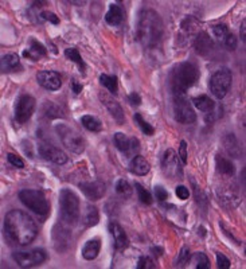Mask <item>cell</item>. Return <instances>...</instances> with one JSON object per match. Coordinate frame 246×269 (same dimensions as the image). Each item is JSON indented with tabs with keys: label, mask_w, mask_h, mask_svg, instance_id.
Listing matches in <instances>:
<instances>
[{
	"label": "cell",
	"mask_w": 246,
	"mask_h": 269,
	"mask_svg": "<svg viewBox=\"0 0 246 269\" xmlns=\"http://www.w3.org/2000/svg\"><path fill=\"white\" fill-rule=\"evenodd\" d=\"M179 157H180V162H182L183 165H187V162H189V153H187V143L184 140L180 142V147H179V152H178Z\"/></svg>",
	"instance_id": "cell-45"
},
{
	"label": "cell",
	"mask_w": 246,
	"mask_h": 269,
	"mask_svg": "<svg viewBox=\"0 0 246 269\" xmlns=\"http://www.w3.org/2000/svg\"><path fill=\"white\" fill-rule=\"evenodd\" d=\"M245 27H246V20L243 19L242 24H241V38H242L243 42L246 41V39H245V37H246V35H245Z\"/></svg>",
	"instance_id": "cell-50"
},
{
	"label": "cell",
	"mask_w": 246,
	"mask_h": 269,
	"mask_svg": "<svg viewBox=\"0 0 246 269\" xmlns=\"http://www.w3.org/2000/svg\"><path fill=\"white\" fill-rule=\"evenodd\" d=\"M224 43H225V46H226L227 49L231 50V51L237 49V45H238V42H237V38H235L234 35H233V34H230V33L227 34V37L225 38Z\"/></svg>",
	"instance_id": "cell-46"
},
{
	"label": "cell",
	"mask_w": 246,
	"mask_h": 269,
	"mask_svg": "<svg viewBox=\"0 0 246 269\" xmlns=\"http://www.w3.org/2000/svg\"><path fill=\"white\" fill-rule=\"evenodd\" d=\"M164 24L155 10L147 8L139 15L136 27V39L145 49H158L163 41Z\"/></svg>",
	"instance_id": "cell-2"
},
{
	"label": "cell",
	"mask_w": 246,
	"mask_h": 269,
	"mask_svg": "<svg viewBox=\"0 0 246 269\" xmlns=\"http://www.w3.org/2000/svg\"><path fill=\"white\" fill-rule=\"evenodd\" d=\"M162 170L170 179H183V163L174 150H167L162 157Z\"/></svg>",
	"instance_id": "cell-9"
},
{
	"label": "cell",
	"mask_w": 246,
	"mask_h": 269,
	"mask_svg": "<svg viewBox=\"0 0 246 269\" xmlns=\"http://www.w3.org/2000/svg\"><path fill=\"white\" fill-rule=\"evenodd\" d=\"M129 170L132 174L139 176L147 175L149 170H151V165L148 163V160L144 156L140 155H136V156L132 157V160L129 163Z\"/></svg>",
	"instance_id": "cell-24"
},
{
	"label": "cell",
	"mask_w": 246,
	"mask_h": 269,
	"mask_svg": "<svg viewBox=\"0 0 246 269\" xmlns=\"http://www.w3.org/2000/svg\"><path fill=\"white\" fill-rule=\"evenodd\" d=\"M190 260H191V253H190V249L187 247H183L174 265L179 266V268H184V266L190 262Z\"/></svg>",
	"instance_id": "cell-37"
},
{
	"label": "cell",
	"mask_w": 246,
	"mask_h": 269,
	"mask_svg": "<svg viewBox=\"0 0 246 269\" xmlns=\"http://www.w3.org/2000/svg\"><path fill=\"white\" fill-rule=\"evenodd\" d=\"M194 47H195V51L199 54V56H207L210 54L212 49H214V42L210 38L207 33L205 31H201V33L197 34L195 37V41H194Z\"/></svg>",
	"instance_id": "cell-19"
},
{
	"label": "cell",
	"mask_w": 246,
	"mask_h": 269,
	"mask_svg": "<svg viewBox=\"0 0 246 269\" xmlns=\"http://www.w3.org/2000/svg\"><path fill=\"white\" fill-rule=\"evenodd\" d=\"M227 34H229V29H227V26L224 24V23L212 26V35H214V38L218 42H224L225 38L227 37Z\"/></svg>",
	"instance_id": "cell-39"
},
{
	"label": "cell",
	"mask_w": 246,
	"mask_h": 269,
	"mask_svg": "<svg viewBox=\"0 0 246 269\" xmlns=\"http://www.w3.org/2000/svg\"><path fill=\"white\" fill-rule=\"evenodd\" d=\"M231 81H233V74L229 67H221L211 75L210 78V92L216 98L222 100L230 90Z\"/></svg>",
	"instance_id": "cell-7"
},
{
	"label": "cell",
	"mask_w": 246,
	"mask_h": 269,
	"mask_svg": "<svg viewBox=\"0 0 246 269\" xmlns=\"http://www.w3.org/2000/svg\"><path fill=\"white\" fill-rule=\"evenodd\" d=\"M153 191H155V197L156 199L160 202V203H163V202L168 201V193L164 187L162 186H155L153 187Z\"/></svg>",
	"instance_id": "cell-41"
},
{
	"label": "cell",
	"mask_w": 246,
	"mask_h": 269,
	"mask_svg": "<svg viewBox=\"0 0 246 269\" xmlns=\"http://www.w3.org/2000/svg\"><path fill=\"white\" fill-rule=\"evenodd\" d=\"M133 120L136 121V124L139 125V128H140L141 132H143L144 134H147V136H152V134L155 133V128L152 127L151 124L148 123V121H145L140 113H135Z\"/></svg>",
	"instance_id": "cell-34"
},
{
	"label": "cell",
	"mask_w": 246,
	"mask_h": 269,
	"mask_svg": "<svg viewBox=\"0 0 246 269\" xmlns=\"http://www.w3.org/2000/svg\"><path fill=\"white\" fill-rule=\"evenodd\" d=\"M224 116V106L221 104H217L216 105V108L212 109L211 112H208L206 113V116H205V121L206 123H214V121H217L218 119H221V117Z\"/></svg>",
	"instance_id": "cell-38"
},
{
	"label": "cell",
	"mask_w": 246,
	"mask_h": 269,
	"mask_svg": "<svg viewBox=\"0 0 246 269\" xmlns=\"http://www.w3.org/2000/svg\"><path fill=\"white\" fill-rule=\"evenodd\" d=\"M190 261L194 262V268L197 269H208L210 268V260L206 256L205 253H202V252H198L191 257Z\"/></svg>",
	"instance_id": "cell-33"
},
{
	"label": "cell",
	"mask_w": 246,
	"mask_h": 269,
	"mask_svg": "<svg viewBox=\"0 0 246 269\" xmlns=\"http://www.w3.org/2000/svg\"><path fill=\"white\" fill-rule=\"evenodd\" d=\"M59 226V230H57V228H54L53 230V239H54V248L57 249L58 252H64L69 248V241H70V230L66 224L62 222Z\"/></svg>",
	"instance_id": "cell-18"
},
{
	"label": "cell",
	"mask_w": 246,
	"mask_h": 269,
	"mask_svg": "<svg viewBox=\"0 0 246 269\" xmlns=\"http://www.w3.org/2000/svg\"><path fill=\"white\" fill-rule=\"evenodd\" d=\"M46 56H47V49L42 45L41 42H38L37 39H34V38H31L30 46L23 51V57H24V58L34 61V62L41 61V58H43V57Z\"/></svg>",
	"instance_id": "cell-20"
},
{
	"label": "cell",
	"mask_w": 246,
	"mask_h": 269,
	"mask_svg": "<svg viewBox=\"0 0 246 269\" xmlns=\"http://www.w3.org/2000/svg\"><path fill=\"white\" fill-rule=\"evenodd\" d=\"M42 115L47 119H57V117H64L61 108H58L57 105L51 102V101H46L43 106H42Z\"/></svg>",
	"instance_id": "cell-31"
},
{
	"label": "cell",
	"mask_w": 246,
	"mask_h": 269,
	"mask_svg": "<svg viewBox=\"0 0 246 269\" xmlns=\"http://www.w3.org/2000/svg\"><path fill=\"white\" fill-rule=\"evenodd\" d=\"M7 162L11 166L16 168H24V162L20 159L18 155H14V153H7Z\"/></svg>",
	"instance_id": "cell-42"
},
{
	"label": "cell",
	"mask_w": 246,
	"mask_h": 269,
	"mask_svg": "<svg viewBox=\"0 0 246 269\" xmlns=\"http://www.w3.org/2000/svg\"><path fill=\"white\" fill-rule=\"evenodd\" d=\"M12 258L20 268L38 266L47 260V253L43 249H31L27 252H14Z\"/></svg>",
	"instance_id": "cell-11"
},
{
	"label": "cell",
	"mask_w": 246,
	"mask_h": 269,
	"mask_svg": "<svg viewBox=\"0 0 246 269\" xmlns=\"http://www.w3.org/2000/svg\"><path fill=\"white\" fill-rule=\"evenodd\" d=\"M65 57L68 58L69 61H72V62H74V64L77 65V66L80 67V71L81 73H85V69H86V65H85V62H83L82 57H81L80 51L76 49V47H69V49L65 50Z\"/></svg>",
	"instance_id": "cell-30"
},
{
	"label": "cell",
	"mask_w": 246,
	"mask_h": 269,
	"mask_svg": "<svg viewBox=\"0 0 246 269\" xmlns=\"http://www.w3.org/2000/svg\"><path fill=\"white\" fill-rule=\"evenodd\" d=\"M201 77L199 69L193 62H182L171 70L170 88L172 96H186V92L193 88Z\"/></svg>",
	"instance_id": "cell-3"
},
{
	"label": "cell",
	"mask_w": 246,
	"mask_h": 269,
	"mask_svg": "<svg viewBox=\"0 0 246 269\" xmlns=\"http://www.w3.org/2000/svg\"><path fill=\"white\" fill-rule=\"evenodd\" d=\"M0 69L2 73H14V71L22 70V65L18 54L15 52H8L6 56L2 57V62H0Z\"/></svg>",
	"instance_id": "cell-21"
},
{
	"label": "cell",
	"mask_w": 246,
	"mask_h": 269,
	"mask_svg": "<svg viewBox=\"0 0 246 269\" xmlns=\"http://www.w3.org/2000/svg\"><path fill=\"white\" fill-rule=\"evenodd\" d=\"M19 199L27 209H30L33 213L38 214L39 217L45 218L50 214V203L41 190H33V189L20 190Z\"/></svg>",
	"instance_id": "cell-5"
},
{
	"label": "cell",
	"mask_w": 246,
	"mask_h": 269,
	"mask_svg": "<svg viewBox=\"0 0 246 269\" xmlns=\"http://www.w3.org/2000/svg\"><path fill=\"white\" fill-rule=\"evenodd\" d=\"M100 249H101V239H89L82 248V257L85 258V260H87V261H91V260H95V258L99 256Z\"/></svg>",
	"instance_id": "cell-25"
},
{
	"label": "cell",
	"mask_w": 246,
	"mask_h": 269,
	"mask_svg": "<svg viewBox=\"0 0 246 269\" xmlns=\"http://www.w3.org/2000/svg\"><path fill=\"white\" fill-rule=\"evenodd\" d=\"M59 207H61V221L68 226H76L81 217L80 198L70 189H62L59 191Z\"/></svg>",
	"instance_id": "cell-4"
},
{
	"label": "cell",
	"mask_w": 246,
	"mask_h": 269,
	"mask_svg": "<svg viewBox=\"0 0 246 269\" xmlns=\"http://www.w3.org/2000/svg\"><path fill=\"white\" fill-rule=\"evenodd\" d=\"M128 102L131 105H135V106H139L141 104V97L140 94L137 92H132V93L128 96Z\"/></svg>",
	"instance_id": "cell-48"
},
{
	"label": "cell",
	"mask_w": 246,
	"mask_h": 269,
	"mask_svg": "<svg viewBox=\"0 0 246 269\" xmlns=\"http://www.w3.org/2000/svg\"><path fill=\"white\" fill-rule=\"evenodd\" d=\"M35 106H37V101L33 96L30 94L19 96L15 102V108H14V117H15L16 123L26 124L34 115Z\"/></svg>",
	"instance_id": "cell-10"
},
{
	"label": "cell",
	"mask_w": 246,
	"mask_h": 269,
	"mask_svg": "<svg viewBox=\"0 0 246 269\" xmlns=\"http://www.w3.org/2000/svg\"><path fill=\"white\" fill-rule=\"evenodd\" d=\"M113 143L116 148L125 156L133 157L136 156L137 152L140 151V142L136 138H128L122 132H117L113 136Z\"/></svg>",
	"instance_id": "cell-12"
},
{
	"label": "cell",
	"mask_w": 246,
	"mask_h": 269,
	"mask_svg": "<svg viewBox=\"0 0 246 269\" xmlns=\"http://www.w3.org/2000/svg\"><path fill=\"white\" fill-rule=\"evenodd\" d=\"M4 234L11 243L26 247L38 235V226L34 218L23 210H11L4 217Z\"/></svg>",
	"instance_id": "cell-1"
},
{
	"label": "cell",
	"mask_w": 246,
	"mask_h": 269,
	"mask_svg": "<svg viewBox=\"0 0 246 269\" xmlns=\"http://www.w3.org/2000/svg\"><path fill=\"white\" fill-rule=\"evenodd\" d=\"M136 268L137 269H153V268H156V265L151 257H148V256H141V257L139 258V261H137Z\"/></svg>",
	"instance_id": "cell-40"
},
{
	"label": "cell",
	"mask_w": 246,
	"mask_h": 269,
	"mask_svg": "<svg viewBox=\"0 0 246 269\" xmlns=\"http://www.w3.org/2000/svg\"><path fill=\"white\" fill-rule=\"evenodd\" d=\"M125 12L124 8L120 6V4L112 3L109 6V10L105 14V22L109 24V26H118L121 24L122 20H124Z\"/></svg>",
	"instance_id": "cell-23"
},
{
	"label": "cell",
	"mask_w": 246,
	"mask_h": 269,
	"mask_svg": "<svg viewBox=\"0 0 246 269\" xmlns=\"http://www.w3.org/2000/svg\"><path fill=\"white\" fill-rule=\"evenodd\" d=\"M100 100H101V102L105 105V108L109 111L110 116L113 117V119L117 121V124H120V125H121V124H124V121H125L124 109L121 108V105L118 104L117 101L114 100L112 96H109L108 93H105V92L100 93Z\"/></svg>",
	"instance_id": "cell-16"
},
{
	"label": "cell",
	"mask_w": 246,
	"mask_h": 269,
	"mask_svg": "<svg viewBox=\"0 0 246 269\" xmlns=\"http://www.w3.org/2000/svg\"><path fill=\"white\" fill-rule=\"evenodd\" d=\"M38 152L41 157H43L45 160L51 162L54 165L62 166L65 163H68L69 157L68 155L62 150L57 148L53 144H47V143H41L38 146Z\"/></svg>",
	"instance_id": "cell-13"
},
{
	"label": "cell",
	"mask_w": 246,
	"mask_h": 269,
	"mask_svg": "<svg viewBox=\"0 0 246 269\" xmlns=\"http://www.w3.org/2000/svg\"><path fill=\"white\" fill-rule=\"evenodd\" d=\"M83 195L90 201H99L104 197L106 191V186L101 180H93V182H81L78 184Z\"/></svg>",
	"instance_id": "cell-15"
},
{
	"label": "cell",
	"mask_w": 246,
	"mask_h": 269,
	"mask_svg": "<svg viewBox=\"0 0 246 269\" xmlns=\"http://www.w3.org/2000/svg\"><path fill=\"white\" fill-rule=\"evenodd\" d=\"M83 86L80 83H77V79H73L72 81V90L74 92V94H80L82 92Z\"/></svg>",
	"instance_id": "cell-49"
},
{
	"label": "cell",
	"mask_w": 246,
	"mask_h": 269,
	"mask_svg": "<svg viewBox=\"0 0 246 269\" xmlns=\"http://www.w3.org/2000/svg\"><path fill=\"white\" fill-rule=\"evenodd\" d=\"M135 189H136L137 198L140 199L141 203H144V205H152L153 199H152V195L149 191L145 190V189H144L140 183H137V182L135 183Z\"/></svg>",
	"instance_id": "cell-36"
},
{
	"label": "cell",
	"mask_w": 246,
	"mask_h": 269,
	"mask_svg": "<svg viewBox=\"0 0 246 269\" xmlns=\"http://www.w3.org/2000/svg\"><path fill=\"white\" fill-rule=\"evenodd\" d=\"M100 84L109 90L110 94H117L118 85H117V77L116 75L109 74H101L100 75Z\"/></svg>",
	"instance_id": "cell-32"
},
{
	"label": "cell",
	"mask_w": 246,
	"mask_h": 269,
	"mask_svg": "<svg viewBox=\"0 0 246 269\" xmlns=\"http://www.w3.org/2000/svg\"><path fill=\"white\" fill-rule=\"evenodd\" d=\"M216 166L217 171L226 176H234L235 167L233 165V162L227 157L222 156V155H217L216 156Z\"/></svg>",
	"instance_id": "cell-26"
},
{
	"label": "cell",
	"mask_w": 246,
	"mask_h": 269,
	"mask_svg": "<svg viewBox=\"0 0 246 269\" xmlns=\"http://www.w3.org/2000/svg\"><path fill=\"white\" fill-rule=\"evenodd\" d=\"M224 147L226 152L230 155L231 157H241L242 156V147L239 144L238 139L235 138L234 133H226L222 139Z\"/></svg>",
	"instance_id": "cell-22"
},
{
	"label": "cell",
	"mask_w": 246,
	"mask_h": 269,
	"mask_svg": "<svg viewBox=\"0 0 246 269\" xmlns=\"http://www.w3.org/2000/svg\"><path fill=\"white\" fill-rule=\"evenodd\" d=\"M108 229H109L110 235L113 237V244H114V249L116 251H122L125 248L128 247V237H127V233H125L124 228L121 225L117 224V222H109L108 225Z\"/></svg>",
	"instance_id": "cell-17"
},
{
	"label": "cell",
	"mask_w": 246,
	"mask_h": 269,
	"mask_svg": "<svg viewBox=\"0 0 246 269\" xmlns=\"http://www.w3.org/2000/svg\"><path fill=\"white\" fill-rule=\"evenodd\" d=\"M55 132H57L62 144L68 150L77 153V155H81L85 151V140L74 128L69 127L68 124H57Z\"/></svg>",
	"instance_id": "cell-6"
},
{
	"label": "cell",
	"mask_w": 246,
	"mask_h": 269,
	"mask_svg": "<svg viewBox=\"0 0 246 269\" xmlns=\"http://www.w3.org/2000/svg\"><path fill=\"white\" fill-rule=\"evenodd\" d=\"M114 189H116V193H117L118 195L124 197V198H129V197L132 195V186L129 184L128 180L118 179Z\"/></svg>",
	"instance_id": "cell-35"
},
{
	"label": "cell",
	"mask_w": 246,
	"mask_h": 269,
	"mask_svg": "<svg viewBox=\"0 0 246 269\" xmlns=\"http://www.w3.org/2000/svg\"><path fill=\"white\" fill-rule=\"evenodd\" d=\"M174 119L180 124H193L197 121V113L186 96H172Z\"/></svg>",
	"instance_id": "cell-8"
},
{
	"label": "cell",
	"mask_w": 246,
	"mask_h": 269,
	"mask_svg": "<svg viewBox=\"0 0 246 269\" xmlns=\"http://www.w3.org/2000/svg\"><path fill=\"white\" fill-rule=\"evenodd\" d=\"M81 124L90 132H101L103 131V123L97 117L91 115H85L81 117Z\"/></svg>",
	"instance_id": "cell-29"
},
{
	"label": "cell",
	"mask_w": 246,
	"mask_h": 269,
	"mask_svg": "<svg viewBox=\"0 0 246 269\" xmlns=\"http://www.w3.org/2000/svg\"><path fill=\"white\" fill-rule=\"evenodd\" d=\"M41 20H47V22L53 23V24H59V18H58L54 12L50 11H43L41 12Z\"/></svg>",
	"instance_id": "cell-43"
},
{
	"label": "cell",
	"mask_w": 246,
	"mask_h": 269,
	"mask_svg": "<svg viewBox=\"0 0 246 269\" xmlns=\"http://www.w3.org/2000/svg\"><path fill=\"white\" fill-rule=\"evenodd\" d=\"M37 81L42 88L50 92H55V90L61 89L62 78L59 73L55 70H42L37 74Z\"/></svg>",
	"instance_id": "cell-14"
},
{
	"label": "cell",
	"mask_w": 246,
	"mask_h": 269,
	"mask_svg": "<svg viewBox=\"0 0 246 269\" xmlns=\"http://www.w3.org/2000/svg\"><path fill=\"white\" fill-rule=\"evenodd\" d=\"M217 264H218V268L221 269H229L230 268V260L222 253H217Z\"/></svg>",
	"instance_id": "cell-44"
},
{
	"label": "cell",
	"mask_w": 246,
	"mask_h": 269,
	"mask_svg": "<svg viewBox=\"0 0 246 269\" xmlns=\"http://www.w3.org/2000/svg\"><path fill=\"white\" fill-rule=\"evenodd\" d=\"M99 221H100V214L97 207L91 205H86V207H85V213H83V221H82L83 224H85V226H86V228H93V226H96V225L99 224Z\"/></svg>",
	"instance_id": "cell-28"
},
{
	"label": "cell",
	"mask_w": 246,
	"mask_h": 269,
	"mask_svg": "<svg viewBox=\"0 0 246 269\" xmlns=\"http://www.w3.org/2000/svg\"><path fill=\"white\" fill-rule=\"evenodd\" d=\"M193 104L195 108L199 109V111H202V112H205V113L211 112L212 109L216 108V105H217L216 102H214V100L208 97L207 94H201V96L194 97Z\"/></svg>",
	"instance_id": "cell-27"
},
{
	"label": "cell",
	"mask_w": 246,
	"mask_h": 269,
	"mask_svg": "<svg viewBox=\"0 0 246 269\" xmlns=\"http://www.w3.org/2000/svg\"><path fill=\"white\" fill-rule=\"evenodd\" d=\"M175 194H176V197H178L179 199L186 201V199H189L190 191L186 186H178L176 189H175Z\"/></svg>",
	"instance_id": "cell-47"
}]
</instances>
